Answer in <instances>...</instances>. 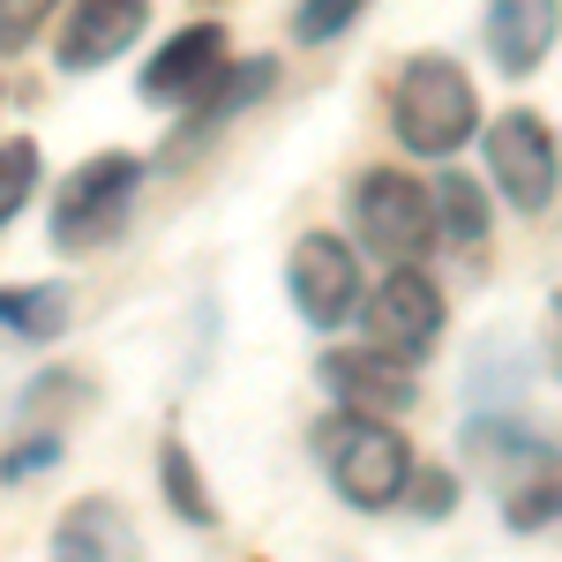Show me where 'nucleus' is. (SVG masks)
I'll use <instances>...</instances> for the list:
<instances>
[{"label": "nucleus", "instance_id": "4468645a", "mask_svg": "<svg viewBox=\"0 0 562 562\" xmlns=\"http://www.w3.org/2000/svg\"><path fill=\"white\" fill-rule=\"evenodd\" d=\"M503 518L518 532H540V525H562V458L555 450H525V480H503Z\"/></svg>", "mask_w": 562, "mask_h": 562}, {"label": "nucleus", "instance_id": "f03ea898", "mask_svg": "<svg viewBox=\"0 0 562 562\" xmlns=\"http://www.w3.org/2000/svg\"><path fill=\"white\" fill-rule=\"evenodd\" d=\"M390 128L413 158H450L480 135V90L450 53H413L390 90Z\"/></svg>", "mask_w": 562, "mask_h": 562}, {"label": "nucleus", "instance_id": "20e7f679", "mask_svg": "<svg viewBox=\"0 0 562 562\" xmlns=\"http://www.w3.org/2000/svg\"><path fill=\"white\" fill-rule=\"evenodd\" d=\"M352 233H360V248L383 262H413L428 256L435 240H442V217H435V188H420L413 173H360L352 188Z\"/></svg>", "mask_w": 562, "mask_h": 562}, {"label": "nucleus", "instance_id": "9b49d317", "mask_svg": "<svg viewBox=\"0 0 562 562\" xmlns=\"http://www.w3.org/2000/svg\"><path fill=\"white\" fill-rule=\"evenodd\" d=\"M562 38V0H487V53L503 76H532Z\"/></svg>", "mask_w": 562, "mask_h": 562}, {"label": "nucleus", "instance_id": "9d476101", "mask_svg": "<svg viewBox=\"0 0 562 562\" xmlns=\"http://www.w3.org/2000/svg\"><path fill=\"white\" fill-rule=\"evenodd\" d=\"M143 23H150V0H76L68 23H60L53 60H60L68 76H90V68H105V60H121V53L143 38Z\"/></svg>", "mask_w": 562, "mask_h": 562}, {"label": "nucleus", "instance_id": "39448f33", "mask_svg": "<svg viewBox=\"0 0 562 562\" xmlns=\"http://www.w3.org/2000/svg\"><path fill=\"white\" fill-rule=\"evenodd\" d=\"M480 143H487V180H495V195H503L518 217H540L548 203H555L562 143H555V128H548L540 113H525V105H518V113L487 121Z\"/></svg>", "mask_w": 562, "mask_h": 562}, {"label": "nucleus", "instance_id": "412c9836", "mask_svg": "<svg viewBox=\"0 0 562 562\" xmlns=\"http://www.w3.org/2000/svg\"><path fill=\"white\" fill-rule=\"evenodd\" d=\"M420 487V518H450L458 510V473H413Z\"/></svg>", "mask_w": 562, "mask_h": 562}, {"label": "nucleus", "instance_id": "6ab92c4d", "mask_svg": "<svg viewBox=\"0 0 562 562\" xmlns=\"http://www.w3.org/2000/svg\"><path fill=\"white\" fill-rule=\"evenodd\" d=\"M360 8H368V0H301V15H293V38H301V45L338 38V31H346Z\"/></svg>", "mask_w": 562, "mask_h": 562}, {"label": "nucleus", "instance_id": "dca6fc26", "mask_svg": "<svg viewBox=\"0 0 562 562\" xmlns=\"http://www.w3.org/2000/svg\"><path fill=\"white\" fill-rule=\"evenodd\" d=\"M158 480H166V503H173L180 525H217V503H211V487H203L180 435H166V450H158Z\"/></svg>", "mask_w": 562, "mask_h": 562}, {"label": "nucleus", "instance_id": "0eeeda50", "mask_svg": "<svg viewBox=\"0 0 562 562\" xmlns=\"http://www.w3.org/2000/svg\"><path fill=\"white\" fill-rule=\"evenodd\" d=\"M360 330L383 352H397V360H428L442 346V293H435V278L420 262H390L383 285L360 307Z\"/></svg>", "mask_w": 562, "mask_h": 562}, {"label": "nucleus", "instance_id": "f3484780", "mask_svg": "<svg viewBox=\"0 0 562 562\" xmlns=\"http://www.w3.org/2000/svg\"><path fill=\"white\" fill-rule=\"evenodd\" d=\"M68 301H76V293H68V285H15V293H8V330H15V338H60V330H68Z\"/></svg>", "mask_w": 562, "mask_h": 562}, {"label": "nucleus", "instance_id": "1a4fd4ad", "mask_svg": "<svg viewBox=\"0 0 562 562\" xmlns=\"http://www.w3.org/2000/svg\"><path fill=\"white\" fill-rule=\"evenodd\" d=\"M315 383L330 390V405H352V413H390V420H405V413H413V397H420L413 360L383 352L375 338H368V346H346V352H323Z\"/></svg>", "mask_w": 562, "mask_h": 562}, {"label": "nucleus", "instance_id": "aec40b11", "mask_svg": "<svg viewBox=\"0 0 562 562\" xmlns=\"http://www.w3.org/2000/svg\"><path fill=\"white\" fill-rule=\"evenodd\" d=\"M45 15H53V0H0V45H8V53H23Z\"/></svg>", "mask_w": 562, "mask_h": 562}, {"label": "nucleus", "instance_id": "f8f14e48", "mask_svg": "<svg viewBox=\"0 0 562 562\" xmlns=\"http://www.w3.org/2000/svg\"><path fill=\"white\" fill-rule=\"evenodd\" d=\"M53 555H105V562H128V555H135V525L121 518V503L90 495V503H76L68 518L53 525Z\"/></svg>", "mask_w": 562, "mask_h": 562}, {"label": "nucleus", "instance_id": "7ed1b4c3", "mask_svg": "<svg viewBox=\"0 0 562 562\" xmlns=\"http://www.w3.org/2000/svg\"><path fill=\"white\" fill-rule=\"evenodd\" d=\"M135 188H143V158H128V150H105V158L76 166V173L60 180V195H53V248L60 256L105 248L128 225Z\"/></svg>", "mask_w": 562, "mask_h": 562}, {"label": "nucleus", "instance_id": "f257e3e1", "mask_svg": "<svg viewBox=\"0 0 562 562\" xmlns=\"http://www.w3.org/2000/svg\"><path fill=\"white\" fill-rule=\"evenodd\" d=\"M315 458H323V473L330 487L346 495L352 510H368V518H383L405 503V487H413V442L397 435L390 413H352V405H330L323 420H315Z\"/></svg>", "mask_w": 562, "mask_h": 562}, {"label": "nucleus", "instance_id": "ddd939ff", "mask_svg": "<svg viewBox=\"0 0 562 562\" xmlns=\"http://www.w3.org/2000/svg\"><path fill=\"white\" fill-rule=\"evenodd\" d=\"M278 83V60H240V68H225V83L203 98V105H188V121H180V143H173V158L180 150H195V143H211L217 121H233L240 105H256L262 90Z\"/></svg>", "mask_w": 562, "mask_h": 562}, {"label": "nucleus", "instance_id": "2eb2a0df", "mask_svg": "<svg viewBox=\"0 0 562 562\" xmlns=\"http://www.w3.org/2000/svg\"><path fill=\"white\" fill-rule=\"evenodd\" d=\"M435 217H442V240L450 248H480L495 211H487V188L473 173H442L435 180Z\"/></svg>", "mask_w": 562, "mask_h": 562}, {"label": "nucleus", "instance_id": "6e6552de", "mask_svg": "<svg viewBox=\"0 0 562 562\" xmlns=\"http://www.w3.org/2000/svg\"><path fill=\"white\" fill-rule=\"evenodd\" d=\"M225 68H233V53H225V31L217 23H188V31H173V38L150 53V68L135 76V90H143V105H203L217 83H225Z\"/></svg>", "mask_w": 562, "mask_h": 562}, {"label": "nucleus", "instance_id": "a211bd4d", "mask_svg": "<svg viewBox=\"0 0 562 562\" xmlns=\"http://www.w3.org/2000/svg\"><path fill=\"white\" fill-rule=\"evenodd\" d=\"M31 188H38V143L31 135H8L0 143V217H23Z\"/></svg>", "mask_w": 562, "mask_h": 562}, {"label": "nucleus", "instance_id": "423d86ee", "mask_svg": "<svg viewBox=\"0 0 562 562\" xmlns=\"http://www.w3.org/2000/svg\"><path fill=\"white\" fill-rule=\"evenodd\" d=\"M285 293H293V307H301L307 330L360 323V307H368L360 256H352L338 233H301V240H293V256H285Z\"/></svg>", "mask_w": 562, "mask_h": 562}]
</instances>
